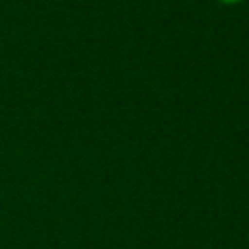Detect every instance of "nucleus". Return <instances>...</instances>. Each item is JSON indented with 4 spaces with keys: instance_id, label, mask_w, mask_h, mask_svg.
Wrapping results in <instances>:
<instances>
[{
    "instance_id": "obj_1",
    "label": "nucleus",
    "mask_w": 249,
    "mask_h": 249,
    "mask_svg": "<svg viewBox=\"0 0 249 249\" xmlns=\"http://www.w3.org/2000/svg\"><path fill=\"white\" fill-rule=\"evenodd\" d=\"M220 4H226V6H233V4H239V2H243V0H218Z\"/></svg>"
}]
</instances>
